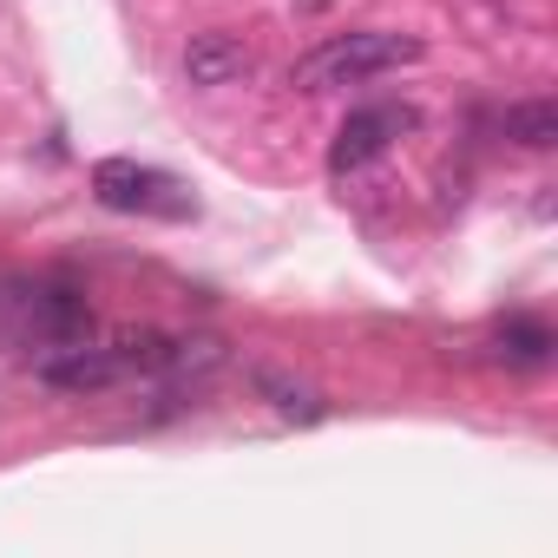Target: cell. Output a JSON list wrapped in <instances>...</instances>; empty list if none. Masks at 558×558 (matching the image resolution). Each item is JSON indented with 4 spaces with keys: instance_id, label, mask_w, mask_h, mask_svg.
Wrapping results in <instances>:
<instances>
[{
    "instance_id": "cell-9",
    "label": "cell",
    "mask_w": 558,
    "mask_h": 558,
    "mask_svg": "<svg viewBox=\"0 0 558 558\" xmlns=\"http://www.w3.org/2000/svg\"><path fill=\"white\" fill-rule=\"evenodd\" d=\"M499 132L512 145H525V151H551L558 145V106L551 99H519V106H506Z\"/></svg>"
},
{
    "instance_id": "cell-7",
    "label": "cell",
    "mask_w": 558,
    "mask_h": 558,
    "mask_svg": "<svg viewBox=\"0 0 558 558\" xmlns=\"http://www.w3.org/2000/svg\"><path fill=\"white\" fill-rule=\"evenodd\" d=\"M256 381V395L276 408V414H283V421H323L329 414V401L310 388V381H296V375H283V368H256L250 375Z\"/></svg>"
},
{
    "instance_id": "cell-1",
    "label": "cell",
    "mask_w": 558,
    "mask_h": 558,
    "mask_svg": "<svg viewBox=\"0 0 558 558\" xmlns=\"http://www.w3.org/2000/svg\"><path fill=\"white\" fill-rule=\"evenodd\" d=\"M93 336V310L53 276H0V349H73Z\"/></svg>"
},
{
    "instance_id": "cell-8",
    "label": "cell",
    "mask_w": 558,
    "mask_h": 558,
    "mask_svg": "<svg viewBox=\"0 0 558 558\" xmlns=\"http://www.w3.org/2000/svg\"><path fill=\"white\" fill-rule=\"evenodd\" d=\"M493 349H499V362H506V368H545V362H551V349H558V336H551L538 316H512V323L493 336Z\"/></svg>"
},
{
    "instance_id": "cell-10",
    "label": "cell",
    "mask_w": 558,
    "mask_h": 558,
    "mask_svg": "<svg viewBox=\"0 0 558 558\" xmlns=\"http://www.w3.org/2000/svg\"><path fill=\"white\" fill-rule=\"evenodd\" d=\"M223 362H230V349H223L217 336H191V342H171L165 375H178V381H204V375H217Z\"/></svg>"
},
{
    "instance_id": "cell-2",
    "label": "cell",
    "mask_w": 558,
    "mask_h": 558,
    "mask_svg": "<svg viewBox=\"0 0 558 558\" xmlns=\"http://www.w3.org/2000/svg\"><path fill=\"white\" fill-rule=\"evenodd\" d=\"M421 60V40L414 34H388V27H362V34H336L323 47H310L296 66H290V86L296 93H336V86H362L375 73H395Z\"/></svg>"
},
{
    "instance_id": "cell-3",
    "label": "cell",
    "mask_w": 558,
    "mask_h": 558,
    "mask_svg": "<svg viewBox=\"0 0 558 558\" xmlns=\"http://www.w3.org/2000/svg\"><path fill=\"white\" fill-rule=\"evenodd\" d=\"M93 191H99V204H106V210L191 217V197H184L165 171H151V165H138V158H106V165H93Z\"/></svg>"
},
{
    "instance_id": "cell-5",
    "label": "cell",
    "mask_w": 558,
    "mask_h": 558,
    "mask_svg": "<svg viewBox=\"0 0 558 558\" xmlns=\"http://www.w3.org/2000/svg\"><path fill=\"white\" fill-rule=\"evenodd\" d=\"M40 381H47V388H60V395H99V388L125 381V368H119V355H112V349L73 342V349H53V355L40 362Z\"/></svg>"
},
{
    "instance_id": "cell-6",
    "label": "cell",
    "mask_w": 558,
    "mask_h": 558,
    "mask_svg": "<svg viewBox=\"0 0 558 558\" xmlns=\"http://www.w3.org/2000/svg\"><path fill=\"white\" fill-rule=\"evenodd\" d=\"M250 73V47L236 40V34H197L191 47H184V80L191 86H236Z\"/></svg>"
},
{
    "instance_id": "cell-4",
    "label": "cell",
    "mask_w": 558,
    "mask_h": 558,
    "mask_svg": "<svg viewBox=\"0 0 558 558\" xmlns=\"http://www.w3.org/2000/svg\"><path fill=\"white\" fill-rule=\"evenodd\" d=\"M401 132H414V112L408 106H368V112H349L342 119V132H336V145H329V171H362V165H375Z\"/></svg>"
}]
</instances>
